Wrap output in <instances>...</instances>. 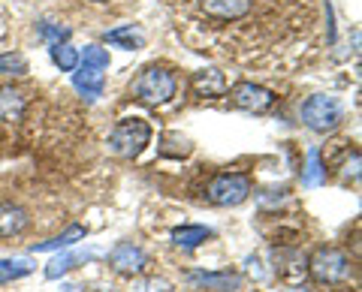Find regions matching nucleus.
<instances>
[{"instance_id":"4468645a","label":"nucleus","mask_w":362,"mask_h":292,"mask_svg":"<svg viewBox=\"0 0 362 292\" xmlns=\"http://www.w3.org/2000/svg\"><path fill=\"white\" fill-rule=\"evenodd\" d=\"M25 109H28V99L25 94L13 85H0V121H21L25 118Z\"/></svg>"},{"instance_id":"aec40b11","label":"nucleus","mask_w":362,"mask_h":292,"mask_svg":"<svg viewBox=\"0 0 362 292\" xmlns=\"http://www.w3.org/2000/svg\"><path fill=\"white\" fill-rule=\"evenodd\" d=\"M326 181V169H323V160H320V148H311L308 151V169L302 175V184L305 187H317Z\"/></svg>"},{"instance_id":"f257e3e1","label":"nucleus","mask_w":362,"mask_h":292,"mask_svg":"<svg viewBox=\"0 0 362 292\" xmlns=\"http://www.w3.org/2000/svg\"><path fill=\"white\" fill-rule=\"evenodd\" d=\"M175 91H178V82H175L173 70L157 66V63L145 66L130 85L133 99H139V103H145V106H163L175 97Z\"/></svg>"},{"instance_id":"9b49d317","label":"nucleus","mask_w":362,"mask_h":292,"mask_svg":"<svg viewBox=\"0 0 362 292\" xmlns=\"http://www.w3.org/2000/svg\"><path fill=\"white\" fill-rule=\"evenodd\" d=\"M199 9L211 21H239L251 13V0H199Z\"/></svg>"},{"instance_id":"1a4fd4ad","label":"nucleus","mask_w":362,"mask_h":292,"mask_svg":"<svg viewBox=\"0 0 362 292\" xmlns=\"http://www.w3.org/2000/svg\"><path fill=\"white\" fill-rule=\"evenodd\" d=\"M103 73H106L103 66H94V63H85V61H78V66L73 70V87L88 99V103H94L97 97H103V87H106Z\"/></svg>"},{"instance_id":"a211bd4d","label":"nucleus","mask_w":362,"mask_h":292,"mask_svg":"<svg viewBox=\"0 0 362 292\" xmlns=\"http://www.w3.org/2000/svg\"><path fill=\"white\" fill-rule=\"evenodd\" d=\"M49 54H52V63L58 66L61 73H73L78 66V51L70 42H54V46H49Z\"/></svg>"},{"instance_id":"dca6fc26","label":"nucleus","mask_w":362,"mask_h":292,"mask_svg":"<svg viewBox=\"0 0 362 292\" xmlns=\"http://www.w3.org/2000/svg\"><path fill=\"white\" fill-rule=\"evenodd\" d=\"M103 39L109 42V46H118V49H127V51H136V49L145 46V33L139 28H133V25H121L115 30H106Z\"/></svg>"},{"instance_id":"20e7f679","label":"nucleus","mask_w":362,"mask_h":292,"mask_svg":"<svg viewBox=\"0 0 362 292\" xmlns=\"http://www.w3.org/2000/svg\"><path fill=\"white\" fill-rule=\"evenodd\" d=\"M308 274L320 286H338L350 277V260L338 247H317L308 256Z\"/></svg>"},{"instance_id":"f3484780","label":"nucleus","mask_w":362,"mask_h":292,"mask_svg":"<svg viewBox=\"0 0 362 292\" xmlns=\"http://www.w3.org/2000/svg\"><path fill=\"white\" fill-rule=\"evenodd\" d=\"M211 229L209 226H199V223H185V226H175L173 229V244L178 247H199L211 238Z\"/></svg>"},{"instance_id":"2eb2a0df","label":"nucleus","mask_w":362,"mask_h":292,"mask_svg":"<svg viewBox=\"0 0 362 292\" xmlns=\"http://www.w3.org/2000/svg\"><path fill=\"white\" fill-rule=\"evenodd\" d=\"M78 241H85V226H78V223H73V226H66L61 235H54V238L49 241H40L30 247V253H52V250H66V247H73Z\"/></svg>"},{"instance_id":"f8f14e48","label":"nucleus","mask_w":362,"mask_h":292,"mask_svg":"<svg viewBox=\"0 0 362 292\" xmlns=\"http://www.w3.org/2000/svg\"><path fill=\"white\" fill-rule=\"evenodd\" d=\"M190 85H194V94L202 97V99H218V97L226 94V75L221 70H214V66L194 73Z\"/></svg>"},{"instance_id":"7ed1b4c3","label":"nucleus","mask_w":362,"mask_h":292,"mask_svg":"<svg viewBox=\"0 0 362 292\" xmlns=\"http://www.w3.org/2000/svg\"><path fill=\"white\" fill-rule=\"evenodd\" d=\"M302 115V123L308 127L311 133H332L341 127L344 121V106L338 97H329V94H314L302 103L299 109Z\"/></svg>"},{"instance_id":"ddd939ff","label":"nucleus","mask_w":362,"mask_h":292,"mask_svg":"<svg viewBox=\"0 0 362 292\" xmlns=\"http://www.w3.org/2000/svg\"><path fill=\"white\" fill-rule=\"evenodd\" d=\"M28 226H30V214L21 205H13V202L0 205V238H16Z\"/></svg>"},{"instance_id":"b1692460","label":"nucleus","mask_w":362,"mask_h":292,"mask_svg":"<svg viewBox=\"0 0 362 292\" xmlns=\"http://www.w3.org/2000/svg\"><path fill=\"white\" fill-rule=\"evenodd\" d=\"M142 292H173V289H169L166 280H151V284H145Z\"/></svg>"},{"instance_id":"4be33fe9","label":"nucleus","mask_w":362,"mask_h":292,"mask_svg":"<svg viewBox=\"0 0 362 292\" xmlns=\"http://www.w3.org/2000/svg\"><path fill=\"white\" fill-rule=\"evenodd\" d=\"M0 73H4V75H25L28 73V58L21 51L0 54Z\"/></svg>"},{"instance_id":"6ab92c4d","label":"nucleus","mask_w":362,"mask_h":292,"mask_svg":"<svg viewBox=\"0 0 362 292\" xmlns=\"http://www.w3.org/2000/svg\"><path fill=\"white\" fill-rule=\"evenodd\" d=\"M94 253H64V256H58V260H52L49 265H45V277L49 280H58V277H64L70 268H76L78 262H85V260H90Z\"/></svg>"},{"instance_id":"423d86ee","label":"nucleus","mask_w":362,"mask_h":292,"mask_svg":"<svg viewBox=\"0 0 362 292\" xmlns=\"http://www.w3.org/2000/svg\"><path fill=\"white\" fill-rule=\"evenodd\" d=\"M109 265H112V272H118L124 277H139L148 268V253L133 241H121L109 250Z\"/></svg>"},{"instance_id":"9d476101","label":"nucleus","mask_w":362,"mask_h":292,"mask_svg":"<svg viewBox=\"0 0 362 292\" xmlns=\"http://www.w3.org/2000/svg\"><path fill=\"white\" fill-rule=\"evenodd\" d=\"M187 284L197 289H211V292H239L242 289V274L239 272H187Z\"/></svg>"},{"instance_id":"6e6552de","label":"nucleus","mask_w":362,"mask_h":292,"mask_svg":"<svg viewBox=\"0 0 362 292\" xmlns=\"http://www.w3.org/2000/svg\"><path fill=\"white\" fill-rule=\"evenodd\" d=\"M275 274L290 286L305 284L308 277V256L296 247H278L275 250Z\"/></svg>"},{"instance_id":"412c9836","label":"nucleus","mask_w":362,"mask_h":292,"mask_svg":"<svg viewBox=\"0 0 362 292\" xmlns=\"http://www.w3.org/2000/svg\"><path fill=\"white\" fill-rule=\"evenodd\" d=\"M33 272V265L28 260H0V284H9V280L28 277Z\"/></svg>"},{"instance_id":"5701e85b","label":"nucleus","mask_w":362,"mask_h":292,"mask_svg":"<svg viewBox=\"0 0 362 292\" xmlns=\"http://www.w3.org/2000/svg\"><path fill=\"white\" fill-rule=\"evenodd\" d=\"M40 37L49 42V46H54V42H66L70 39V28H64V25H52V21H42V25L37 28Z\"/></svg>"},{"instance_id":"39448f33","label":"nucleus","mask_w":362,"mask_h":292,"mask_svg":"<svg viewBox=\"0 0 362 292\" xmlns=\"http://www.w3.org/2000/svg\"><path fill=\"white\" fill-rule=\"evenodd\" d=\"M251 196V178L242 172H223L214 175L206 187V199L218 208H235Z\"/></svg>"},{"instance_id":"393cba45","label":"nucleus","mask_w":362,"mask_h":292,"mask_svg":"<svg viewBox=\"0 0 362 292\" xmlns=\"http://www.w3.org/2000/svg\"><path fill=\"white\" fill-rule=\"evenodd\" d=\"M94 4H109V0H94Z\"/></svg>"},{"instance_id":"0eeeda50","label":"nucleus","mask_w":362,"mask_h":292,"mask_svg":"<svg viewBox=\"0 0 362 292\" xmlns=\"http://www.w3.org/2000/svg\"><path fill=\"white\" fill-rule=\"evenodd\" d=\"M233 106L242 109V111H251V115H263L275 106V94L263 85H254V82H239L233 85Z\"/></svg>"},{"instance_id":"f03ea898","label":"nucleus","mask_w":362,"mask_h":292,"mask_svg":"<svg viewBox=\"0 0 362 292\" xmlns=\"http://www.w3.org/2000/svg\"><path fill=\"white\" fill-rule=\"evenodd\" d=\"M151 145V123L142 118H121L109 130V151L121 160H133Z\"/></svg>"}]
</instances>
